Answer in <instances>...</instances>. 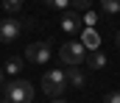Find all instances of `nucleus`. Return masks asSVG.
I'll use <instances>...</instances> for the list:
<instances>
[{
	"instance_id": "obj_1",
	"label": "nucleus",
	"mask_w": 120,
	"mask_h": 103,
	"mask_svg": "<svg viewBox=\"0 0 120 103\" xmlns=\"http://www.w3.org/2000/svg\"><path fill=\"white\" fill-rule=\"evenodd\" d=\"M67 78H64V72L61 70H48L45 75H42V92L48 95V98H64V92H67Z\"/></svg>"
},
{
	"instance_id": "obj_2",
	"label": "nucleus",
	"mask_w": 120,
	"mask_h": 103,
	"mask_svg": "<svg viewBox=\"0 0 120 103\" xmlns=\"http://www.w3.org/2000/svg\"><path fill=\"white\" fill-rule=\"evenodd\" d=\"M6 100L8 103H31L34 100V84L25 78H14L6 89Z\"/></svg>"
},
{
	"instance_id": "obj_3",
	"label": "nucleus",
	"mask_w": 120,
	"mask_h": 103,
	"mask_svg": "<svg viewBox=\"0 0 120 103\" xmlns=\"http://www.w3.org/2000/svg\"><path fill=\"white\" fill-rule=\"evenodd\" d=\"M87 53H90V50H87L78 39H75V42H64V45L59 47V59L67 64V67H78V64H84V61H87Z\"/></svg>"
},
{
	"instance_id": "obj_4",
	"label": "nucleus",
	"mask_w": 120,
	"mask_h": 103,
	"mask_svg": "<svg viewBox=\"0 0 120 103\" xmlns=\"http://www.w3.org/2000/svg\"><path fill=\"white\" fill-rule=\"evenodd\" d=\"M50 45L48 42H31L28 47H25V61L28 64H45V61H50Z\"/></svg>"
},
{
	"instance_id": "obj_5",
	"label": "nucleus",
	"mask_w": 120,
	"mask_h": 103,
	"mask_svg": "<svg viewBox=\"0 0 120 103\" xmlns=\"http://www.w3.org/2000/svg\"><path fill=\"white\" fill-rule=\"evenodd\" d=\"M22 28H25V22H20V20H14V17L3 20V22H0V42H14L17 36L22 34Z\"/></svg>"
},
{
	"instance_id": "obj_6",
	"label": "nucleus",
	"mask_w": 120,
	"mask_h": 103,
	"mask_svg": "<svg viewBox=\"0 0 120 103\" xmlns=\"http://www.w3.org/2000/svg\"><path fill=\"white\" fill-rule=\"evenodd\" d=\"M61 31H64V34H81V17H78L73 8L61 11Z\"/></svg>"
},
{
	"instance_id": "obj_7",
	"label": "nucleus",
	"mask_w": 120,
	"mask_h": 103,
	"mask_svg": "<svg viewBox=\"0 0 120 103\" xmlns=\"http://www.w3.org/2000/svg\"><path fill=\"white\" fill-rule=\"evenodd\" d=\"M87 50H101V34L95 28H81V39H78Z\"/></svg>"
},
{
	"instance_id": "obj_8",
	"label": "nucleus",
	"mask_w": 120,
	"mask_h": 103,
	"mask_svg": "<svg viewBox=\"0 0 120 103\" xmlns=\"http://www.w3.org/2000/svg\"><path fill=\"white\" fill-rule=\"evenodd\" d=\"M64 78H67V84L75 86V89H81V86L87 84V75H84L81 67H67V70H64Z\"/></svg>"
},
{
	"instance_id": "obj_9",
	"label": "nucleus",
	"mask_w": 120,
	"mask_h": 103,
	"mask_svg": "<svg viewBox=\"0 0 120 103\" xmlns=\"http://www.w3.org/2000/svg\"><path fill=\"white\" fill-rule=\"evenodd\" d=\"M87 64H90L92 70H103V67H106V53L90 50V53H87Z\"/></svg>"
},
{
	"instance_id": "obj_10",
	"label": "nucleus",
	"mask_w": 120,
	"mask_h": 103,
	"mask_svg": "<svg viewBox=\"0 0 120 103\" xmlns=\"http://www.w3.org/2000/svg\"><path fill=\"white\" fill-rule=\"evenodd\" d=\"M20 70H22V59H8L3 64V72H8V75H20Z\"/></svg>"
},
{
	"instance_id": "obj_11",
	"label": "nucleus",
	"mask_w": 120,
	"mask_h": 103,
	"mask_svg": "<svg viewBox=\"0 0 120 103\" xmlns=\"http://www.w3.org/2000/svg\"><path fill=\"white\" fill-rule=\"evenodd\" d=\"M3 6H6V11H8V14H17V11H22L25 0H3Z\"/></svg>"
},
{
	"instance_id": "obj_12",
	"label": "nucleus",
	"mask_w": 120,
	"mask_h": 103,
	"mask_svg": "<svg viewBox=\"0 0 120 103\" xmlns=\"http://www.w3.org/2000/svg\"><path fill=\"white\" fill-rule=\"evenodd\" d=\"M101 8L106 14H117L120 11V0H101Z\"/></svg>"
},
{
	"instance_id": "obj_13",
	"label": "nucleus",
	"mask_w": 120,
	"mask_h": 103,
	"mask_svg": "<svg viewBox=\"0 0 120 103\" xmlns=\"http://www.w3.org/2000/svg\"><path fill=\"white\" fill-rule=\"evenodd\" d=\"M90 3H92V0H70V6H73V11H75V14H78V11H84V14H87Z\"/></svg>"
},
{
	"instance_id": "obj_14",
	"label": "nucleus",
	"mask_w": 120,
	"mask_h": 103,
	"mask_svg": "<svg viewBox=\"0 0 120 103\" xmlns=\"http://www.w3.org/2000/svg\"><path fill=\"white\" fill-rule=\"evenodd\" d=\"M48 6H53V8H59V11H67L70 8V0H45Z\"/></svg>"
},
{
	"instance_id": "obj_15",
	"label": "nucleus",
	"mask_w": 120,
	"mask_h": 103,
	"mask_svg": "<svg viewBox=\"0 0 120 103\" xmlns=\"http://www.w3.org/2000/svg\"><path fill=\"white\" fill-rule=\"evenodd\" d=\"M84 22H87V28H95V22H98L95 11H87V14H84Z\"/></svg>"
},
{
	"instance_id": "obj_16",
	"label": "nucleus",
	"mask_w": 120,
	"mask_h": 103,
	"mask_svg": "<svg viewBox=\"0 0 120 103\" xmlns=\"http://www.w3.org/2000/svg\"><path fill=\"white\" fill-rule=\"evenodd\" d=\"M103 103H120V92H109V95L103 98Z\"/></svg>"
},
{
	"instance_id": "obj_17",
	"label": "nucleus",
	"mask_w": 120,
	"mask_h": 103,
	"mask_svg": "<svg viewBox=\"0 0 120 103\" xmlns=\"http://www.w3.org/2000/svg\"><path fill=\"white\" fill-rule=\"evenodd\" d=\"M50 103H67L64 98H50Z\"/></svg>"
},
{
	"instance_id": "obj_18",
	"label": "nucleus",
	"mask_w": 120,
	"mask_h": 103,
	"mask_svg": "<svg viewBox=\"0 0 120 103\" xmlns=\"http://www.w3.org/2000/svg\"><path fill=\"white\" fill-rule=\"evenodd\" d=\"M115 45H117V47H120V31H117V34H115Z\"/></svg>"
},
{
	"instance_id": "obj_19",
	"label": "nucleus",
	"mask_w": 120,
	"mask_h": 103,
	"mask_svg": "<svg viewBox=\"0 0 120 103\" xmlns=\"http://www.w3.org/2000/svg\"><path fill=\"white\" fill-rule=\"evenodd\" d=\"M3 75H6V72H3V67H0V86H3Z\"/></svg>"
},
{
	"instance_id": "obj_20",
	"label": "nucleus",
	"mask_w": 120,
	"mask_h": 103,
	"mask_svg": "<svg viewBox=\"0 0 120 103\" xmlns=\"http://www.w3.org/2000/svg\"><path fill=\"white\" fill-rule=\"evenodd\" d=\"M0 103H8V100H0Z\"/></svg>"
}]
</instances>
